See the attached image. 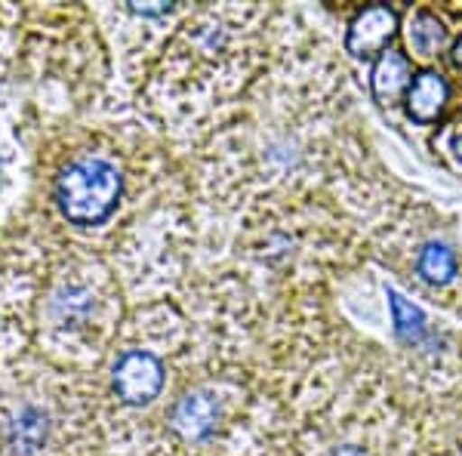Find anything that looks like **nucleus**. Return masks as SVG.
Returning a JSON list of instances; mask_svg holds the SVG:
<instances>
[{"label": "nucleus", "instance_id": "nucleus-1", "mask_svg": "<svg viewBox=\"0 0 462 456\" xmlns=\"http://www.w3.org/2000/svg\"><path fill=\"white\" fill-rule=\"evenodd\" d=\"M111 447L96 373L37 351L0 368V456H106Z\"/></svg>", "mask_w": 462, "mask_h": 456}, {"label": "nucleus", "instance_id": "nucleus-2", "mask_svg": "<svg viewBox=\"0 0 462 456\" xmlns=\"http://www.w3.org/2000/svg\"><path fill=\"white\" fill-rule=\"evenodd\" d=\"M124 287L111 259L89 247L47 244L32 349L65 370L96 373L124 327Z\"/></svg>", "mask_w": 462, "mask_h": 456}, {"label": "nucleus", "instance_id": "nucleus-3", "mask_svg": "<svg viewBox=\"0 0 462 456\" xmlns=\"http://www.w3.org/2000/svg\"><path fill=\"white\" fill-rule=\"evenodd\" d=\"M102 50L89 6H25V34L16 74L34 84H56L71 99V115H84L102 84Z\"/></svg>", "mask_w": 462, "mask_h": 456}, {"label": "nucleus", "instance_id": "nucleus-4", "mask_svg": "<svg viewBox=\"0 0 462 456\" xmlns=\"http://www.w3.org/2000/svg\"><path fill=\"white\" fill-rule=\"evenodd\" d=\"M179 330V318L163 305L139 309L124 321L115 346L102 368L96 370L102 414H106L108 441L115 444L126 416L143 414L163 395L170 379V342Z\"/></svg>", "mask_w": 462, "mask_h": 456}, {"label": "nucleus", "instance_id": "nucleus-5", "mask_svg": "<svg viewBox=\"0 0 462 456\" xmlns=\"http://www.w3.org/2000/svg\"><path fill=\"white\" fill-rule=\"evenodd\" d=\"M43 263L47 244L19 216H13L0 228V368L32 351Z\"/></svg>", "mask_w": 462, "mask_h": 456}, {"label": "nucleus", "instance_id": "nucleus-6", "mask_svg": "<svg viewBox=\"0 0 462 456\" xmlns=\"http://www.w3.org/2000/svg\"><path fill=\"white\" fill-rule=\"evenodd\" d=\"M392 34H394V13L389 6H370V10L355 16L346 37V47L355 56L383 53L385 43L392 41Z\"/></svg>", "mask_w": 462, "mask_h": 456}, {"label": "nucleus", "instance_id": "nucleus-7", "mask_svg": "<svg viewBox=\"0 0 462 456\" xmlns=\"http://www.w3.org/2000/svg\"><path fill=\"white\" fill-rule=\"evenodd\" d=\"M22 34H25V6L0 4V87L16 74Z\"/></svg>", "mask_w": 462, "mask_h": 456}, {"label": "nucleus", "instance_id": "nucleus-8", "mask_svg": "<svg viewBox=\"0 0 462 456\" xmlns=\"http://www.w3.org/2000/svg\"><path fill=\"white\" fill-rule=\"evenodd\" d=\"M447 102V84L441 74L435 71H422L420 78L410 84V93H407V111L410 117H416L420 124H429L441 115Z\"/></svg>", "mask_w": 462, "mask_h": 456}, {"label": "nucleus", "instance_id": "nucleus-9", "mask_svg": "<svg viewBox=\"0 0 462 456\" xmlns=\"http://www.w3.org/2000/svg\"><path fill=\"white\" fill-rule=\"evenodd\" d=\"M410 80V65L407 59L401 53H394V50H389V53L379 56L376 69H374V93L376 99L383 102H394L401 96V89L407 87Z\"/></svg>", "mask_w": 462, "mask_h": 456}, {"label": "nucleus", "instance_id": "nucleus-10", "mask_svg": "<svg viewBox=\"0 0 462 456\" xmlns=\"http://www.w3.org/2000/svg\"><path fill=\"white\" fill-rule=\"evenodd\" d=\"M444 25L438 22L431 13H420L413 22H410V32H407V41H410V47H413V53L416 56H422V59H431L438 53V50L444 47Z\"/></svg>", "mask_w": 462, "mask_h": 456}, {"label": "nucleus", "instance_id": "nucleus-11", "mask_svg": "<svg viewBox=\"0 0 462 456\" xmlns=\"http://www.w3.org/2000/svg\"><path fill=\"white\" fill-rule=\"evenodd\" d=\"M453 272H457V259H453V253L447 250L441 244H429L422 247L420 253V275L431 284H447L453 278Z\"/></svg>", "mask_w": 462, "mask_h": 456}, {"label": "nucleus", "instance_id": "nucleus-12", "mask_svg": "<svg viewBox=\"0 0 462 456\" xmlns=\"http://www.w3.org/2000/svg\"><path fill=\"white\" fill-rule=\"evenodd\" d=\"M392 299V312H394V330L404 342H420L426 336V318L416 305H410L404 296L389 293Z\"/></svg>", "mask_w": 462, "mask_h": 456}, {"label": "nucleus", "instance_id": "nucleus-13", "mask_svg": "<svg viewBox=\"0 0 462 456\" xmlns=\"http://www.w3.org/2000/svg\"><path fill=\"white\" fill-rule=\"evenodd\" d=\"M333 456H367V453H364L361 447H352V444H348V447H339V451L333 453Z\"/></svg>", "mask_w": 462, "mask_h": 456}, {"label": "nucleus", "instance_id": "nucleus-14", "mask_svg": "<svg viewBox=\"0 0 462 456\" xmlns=\"http://www.w3.org/2000/svg\"><path fill=\"white\" fill-rule=\"evenodd\" d=\"M453 59H457V65H462V37L457 41V50H453Z\"/></svg>", "mask_w": 462, "mask_h": 456}, {"label": "nucleus", "instance_id": "nucleus-15", "mask_svg": "<svg viewBox=\"0 0 462 456\" xmlns=\"http://www.w3.org/2000/svg\"><path fill=\"white\" fill-rule=\"evenodd\" d=\"M457 148H459V154H462V139H459V142H457Z\"/></svg>", "mask_w": 462, "mask_h": 456}]
</instances>
